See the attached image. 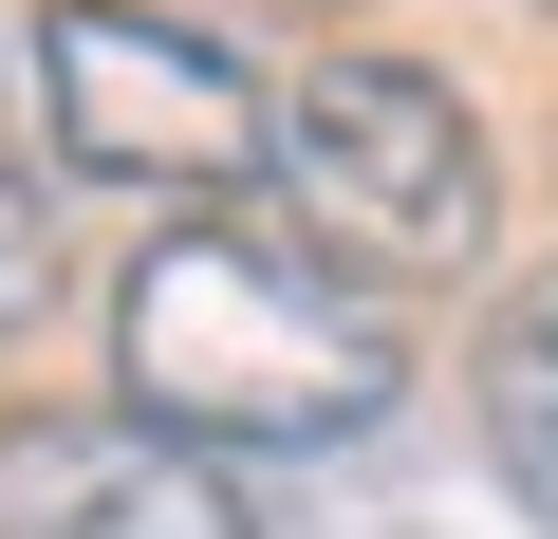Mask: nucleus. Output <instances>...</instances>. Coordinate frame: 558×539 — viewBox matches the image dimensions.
I'll list each match as a JSON object with an SVG mask.
<instances>
[{
    "mask_svg": "<svg viewBox=\"0 0 558 539\" xmlns=\"http://www.w3.org/2000/svg\"><path fill=\"white\" fill-rule=\"evenodd\" d=\"M465 409H484V465H502V502L521 520H558V260L484 317V354H465Z\"/></svg>",
    "mask_w": 558,
    "mask_h": 539,
    "instance_id": "nucleus-5",
    "label": "nucleus"
},
{
    "mask_svg": "<svg viewBox=\"0 0 558 539\" xmlns=\"http://www.w3.org/2000/svg\"><path fill=\"white\" fill-rule=\"evenodd\" d=\"M279 186H299V223L336 260H373V280H465L484 223H502V168H484L465 94L428 57H317L279 94Z\"/></svg>",
    "mask_w": 558,
    "mask_h": 539,
    "instance_id": "nucleus-2",
    "label": "nucleus"
},
{
    "mask_svg": "<svg viewBox=\"0 0 558 539\" xmlns=\"http://www.w3.org/2000/svg\"><path fill=\"white\" fill-rule=\"evenodd\" d=\"M112 391L149 409V428H186V446H354L391 391H410V354H391V317L336 280V260H299V242H260V223H168V242H131V280H112Z\"/></svg>",
    "mask_w": 558,
    "mask_h": 539,
    "instance_id": "nucleus-1",
    "label": "nucleus"
},
{
    "mask_svg": "<svg viewBox=\"0 0 558 539\" xmlns=\"http://www.w3.org/2000/svg\"><path fill=\"white\" fill-rule=\"evenodd\" d=\"M38 112L94 186H149V205H223L279 168V94H242V57H205L186 20H131V0L38 20Z\"/></svg>",
    "mask_w": 558,
    "mask_h": 539,
    "instance_id": "nucleus-3",
    "label": "nucleus"
},
{
    "mask_svg": "<svg viewBox=\"0 0 558 539\" xmlns=\"http://www.w3.org/2000/svg\"><path fill=\"white\" fill-rule=\"evenodd\" d=\"M38 317H57V205L0 168V335H38Z\"/></svg>",
    "mask_w": 558,
    "mask_h": 539,
    "instance_id": "nucleus-6",
    "label": "nucleus"
},
{
    "mask_svg": "<svg viewBox=\"0 0 558 539\" xmlns=\"http://www.w3.org/2000/svg\"><path fill=\"white\" fill-rule=\"evenodd\" d=\"M0 539H260L223 446L149 409H0Z\"/></svg>",
    "mask_w": 558,
    "mask_h": 539,
    "instance_id": "nucleus-4",
    "label": "nucleus"
}]
</instances>
